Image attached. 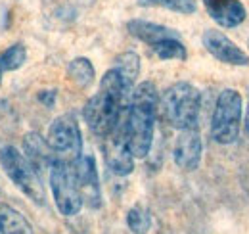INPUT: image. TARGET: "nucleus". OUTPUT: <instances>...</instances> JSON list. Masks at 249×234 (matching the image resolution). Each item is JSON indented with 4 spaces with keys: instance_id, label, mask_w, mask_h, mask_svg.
I'll return each instance as SVG.
<instances>
[{
    "instance_id": "f257e3e1",
    "label": "nucleus",
    "mask_w": 249,
    "mask_h": 234,
    "mask_svg": "<svg viewBox=\"0 0 249 234\" xmlns=\"http://www.w3.org/2000/svg\"><path fill=\"white\" fill-rule=\"evenodd\" d=\"M159 94L156 85L144 81L138 87H134L123 119L124 138L134 157H146L152 150Z\"/></svg>"
},
{
    "instance_id": "f03ea898",
    "label": "nucleus",
    "mask_w": 249,
    "mask_h": 234,
    "mask_svg": "<svg viewBox=\"0 0 249 234\" xmlns=\"http://www.w3.org/2000/svg\"><path fill=\"white\" fill-rule=\"evenodd\" d=\"M159 112L163 119L178 129H196L201 112V94L190 83H175L159 98Z\"/></svg>"
},
{
    "instance_id": "7ed1b4c3",
    "label": "nucleus",
    "mask_w": 249,
    "mask_h": 234,
    "mask_svg": "<svg viewBox=\"0 0 249 234\" xmlns=\"http://www.w3.org/2000/svg\"><path fill=\"white\" fill-rule=\"evenodd\" d=\"M128 104H130L128 98H124V96L113 92V90L100 87V92L94 94L92 98L85 104L83 116H85V121H87V125L90 127L94 135L106 138L123 121Z\"/></svg>"
},
{
    "instance_id": "20e7f679",
    "label": "nucleus",
    "mask_w": 249,
    "mask_h": 234,
    "mask_svg": "<svg viewBox=\"0 0 249 234\" xmlns=\"http://www.w3.org/2000/svg\"><path fill=\"white\" fill-rule=\"evenodd\" d=\"M244 116L242 94L234 88H226L218 94L213 117H211V138L218 144H234L240 136Z\"/></svg>"
},
{
    "instance_id": "39448f33",
    "label": "nucleus",
    "mask_w": 249,
    "mask_h": 234,
    "mask_svg": "<svg viewBox=\"0 0 249 234\" xmlns=\"http://www.w3.org/2000/svg\"><path fill=\"white\" fill-rule=\"evenodd\" d=\"M50 188L58 211L65 217H73L83 207V194L71 161L56 157L50 165Z\"/></svg>"
},
{
    "instance_id": "423d86ee",
    "label": "nucleus",
    "mask_w": 249,
    "mask_h": 234,
    "mask_svg": "<svg viewBox=\"0 0 249 234\" xmlns=\"http://www.w3.org/2000/svg\"><path fill=\"white\" fill-rule=\"evenodd\" d=\"M0 163L6 169L12 182L25 194L29 196L35 204L42 205L46 202V192L40 182V176L35 171L29 159L19 154V150L14 146H6L0 150Z\"/></svg>"
},
{
    "instance_id": "0eeeda50",
    "label": "nucleus",
    "mask_w": 249,
    "mask_h": 234,
    "mask_svg": "<svg viewBox=\"0 0 249 234\" xmlns=\"http://www.w3.org/2000/svg\"><path fill=\"white\" fill-rule=\"evenodd\" d=\"M48 144L52 148L54 156L65 159V161H75L83 156V135L79 129L77 119L71 114L56 117L48 129Z\"/></svg>"
},
{
    "instance_id": "6e6552de",
    "label": "nucleus",
    "mask_w": 249,
    "mask_h": 234,
    "mask_svg": "<svg viewBox=\"0 0 249 234\" xmlns=\"http://www.w3.org/2000/svg\"><path fill=\"white\" fill-rule=\"evenodd\" d=\"M104 157H106V163H107V167H109V171L113 175L126 176L132 173V169H134V156H132L130 148L126 144V138H124L123 121L119 123V127L111 135L106 136Z\"/></svg>"
},
{
    "instance_id": "1a4fd4ad",
    "label": "nucleus",
    "mask_w": 249,
    "mask_h": 234,
    "mask_svg": "<svg viewBox=\"0 0 249 234\" xmlns=\"http://www.w3.org/2000/svg\"><path fill=\"white\" fill-rule=\"evenodd\" d=\"M203 46L205 50L215 56L222 63H230V65H249V56L234 42L230 40L224 33L215 29H209L203 33Z\"/></svg>"
},
{
    "instance_id": "9d476101",
    "label": "nucleus",
    "mask_w": 249,
    "mask_h": 234,
    "mask_svg": "<svg viewBox=\"0 0 249 234\" xmlns=\"http://www.w3.org/2000/svg\"><path fill=\"white\" fill-rule=\"evenodd\" d=\"M201 154H203V142H201L197 127L180 131V135L175 140V148H173L175 163L184 171H194L199 167Z\"/></svg>"
},
{
    "instance_id": "9b49d317",
    "label": "nucleus",
    "mask_w": 249,
    "mask_h": 234,
    "mask_svg": "<svg viewBox=\"0 0 249 234\" xmlns=\"http://www.w3.org/2000/svg\"><path fill=\"white\" fill-rule=\"evenodd\" d=\"M73 169L77 175V182L83 194V202L90 207H100V178H98V169H96V159L92 156H81L79 159L73 161Z\"/></svg>"
},
{
    "instance_id": "f8f14e48",
    "label": "nucleus",
    "mask_w": 249,
    "mask_h": 234,
    "mask_svg": "<svg viewBox=\"0 0 249 234\" xmlns=\"http://www.w3.org/2000/svg\"><path fill=\"white\" fill-rule=\"evenodd\" d=\"M203 4L220 27H236L246 20V8L240 0H203Z\"/></svg>"
},
{
    "instance_id": "ddd939ff",
    "label": "nucleus",
    "mask_w": 249,
    "mask_h": 234,
    "mask_svg": "<svg viewBox=\"0 0 249 234\" xmlns=\"http://www.w3.org/2000/svg\"><path fill=\"white\" fill-rule=\"evenodd\" d=\"M23 146H25V154H27L25 157L29 159V163L35 167L36 173L40 169H46V167L50 169V165L56 159V156H54L52 148L48 144V140L40 138L36 133H29L25 136V140H23Z\"/></svg>"
},
{
    "instance_id": "4468645a",
    "label": "nucleus",
    "mask_w": 249,
    "mask_h": 234,
    "mask_svg": "<svg viewBox=\"0 0 249 234\" xmlns=\"http://www.w3.org/2000/svg\"><path fill=\"white\" fill-rule=\"evenodd\" d=\"M128 33L136 39H140L142 42L154 46L159 40H165V39H171V37H178V33L165 25H159V23H152V21H144V20H132L128 21L126 25Z\"/></svg>"
},
{
    "instance_id": "2eb2a0df",
    "label": "nucleus",
    "mask_w": 249,
    "mask_h": 234,
    "mask_svg": "<svg viewBox=\"0 0 249 234\" xmlns=\"http://www.w3.org/2000/svg\"><path fill=\"white\" fill-rule=\"evenodd\" d=\"M0 229L4 234H33L29 221L12 205L0 202Z\"/></svg>"
},
{
    "instance_id": "dca6fc26",
    "label": "nucleus",
    "mask_w": 249,
    "mask_h": 234,
    "mask_svg": "<svg viewBox=\"0 0 249 234\" xmlns=\"http://www.w3.org/2000/svg\"><path fill=\"white\" fill-rule=\"evenodd\" d=\"M67 75L69 79L81 88L90 87L94 83V65L90 63V59L87 58H75L69 65H67Z\"/></svg>"
},
{
    "instance_id": "f3484780",
    "label": "nucleus",
    "mask_w": 249,
    "mask_h": 234,
    "mask_svg": "<svg viewBox=\"0 0 249 234\" xmlns=\"http://www.w3.org/2000/svg\"><path fill=\"white\" fill-rule=\"evenodd\" d=\"M152 48H154V52H156V56L159 59H180V61H184L188 58L186 46L182 44V40L178 37H171V39L159 40Z\"/></svg>"
},
{
    "instance_id": "a211bd4d",
    "label": "nucleus",
    "mask_w": 249,
    "mask_h": 234,
    "mask_svg": "<svg viewBox=\"0 0 249 234\" xmlns=\"http://www.w3.org/2000/svg\"><path fill=\"white\" fill-rule=\"evenodd\" d=\"M121 75L124 77L126 83H130L134 87L138 75H140V58L134 52H123L115 58V65H113Z\"/></svg>"
},
{
    "instance_id": "6ab92c4d",
    "label": "nucleus",
    "mask_w": 249,
    "mask_h": 234,
    "mask_svg": "<svg viewBox=\"0 0 249 234\" xmlns=\"http://www.w3.org/2000/svg\"><path fill=\"white\" fill-rule=\"evenodd\" d=\"M27 59V50L23 44H12L8 50L0 54V69L4 71H16L19 69Z\"/></svg>"
},
{
    "instance_id": "aec40b11",
    "label": "nucleus",
    "mask_w": 249,
    "mask_h": 234,
    "mask_svg": "<svg viewBox=\"0 0 249 234\" xmlns=\"http://www.w3.org/2000/svg\"><path fill=\"white\" fill-rule=\"evenodd\" d=\"M126 225L132 234H148V231L152 229V217L142 207H132L126 213Z\"/></svg>"
},
{
    "instance_id": "412c9836",
    "label": "nucleus",
    "mask_w": 249,
    "mask_h": 234,
    "mask_svg": "<svg viewBox=\"0 0 249 234\" xmlns=\"http://www.w3.org/2000/svg\"><path fill=\"white\" fill-rule=\"evenodd\" d=\"M142 6H163L167 10L178 12V14H194L197 10L196 0H140Z\"/></svg>"
},
{
    "instance_id": "4be33fe9",
    "label": "nucleus",
    "mask_w": 249,
    "mask_h": 234,
    "mask_svg": "<svg viewBox=\"0 0 249 234\" xmlns=\"http://www.w3.org/2000/svg\"><path fill=\"white\" fill-rule=\"evenodd\" d=\"M38 100H40L44 106L52 108V106H54V100H56V90H42V92L38 94Z\"/></svg>"
},
{
    "instance_id": "5701e85b",
    "label": "nucleus",
    "mask_w": 249,
    "mask_h": 234,
    "mask_svg": "<svg viewBox=\"0 0 249 234\" xmlns=\"http://www.w3.org/2000/svg\"><path fill=\"white\" fill-rule=\"evenodd\" d=\"M244 131H246V135L249 136V102H248V108H246V119H244Z\"/></svg>"
},
{
    "instance_id": "b1692460",
    "label": "nucleus",
    "mask_w": 249,
    "mask_h": 234,
    "mask_svg": "<svg viewBox=\"0 0 249 234\" xmlns=\"http://www.w3.org/2000/svg\"><path fill=\"white\" fill-rule=\"evenodd\" d=\"M0 83H2V69H0Z\"/></svg>"
},
{
    "instance_id": "393cba45",
    "label": "nucleus",
    "mask_w": 249,
    "mask_h": 234,
    "mask_svg": "<svg viewBox=\"0 0 249 234\" xmlns=\"http://www.w3.org/2000/svg\"><path fill=\"white\" fill-rule=\"evenodd\" d=\"M0 234H4V233H2V229H0Z\"/></svg>"
}]
</instances>
